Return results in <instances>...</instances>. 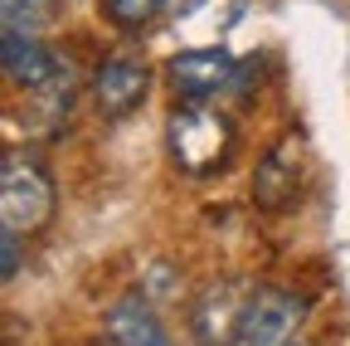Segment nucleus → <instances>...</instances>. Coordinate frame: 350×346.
<instances>
[{
    "label": "nucleus",
    "mask_w": 350,
    "mask_h": 346,
    "mask_svg": "<svg viewBox=\"0 0 350 346\" xmlns=\"http://www.w3.org/2000/svg\"><path fill=\"white\" fill-rule=\"evenodd\" d=\"M234 147H239L234 122L224 112H214L209 103H180L165 117V151L180 166V176H190V181L219 176L229 166Z\"/></svg>",
    "instance_id": "f257e3e1"
},
{
    "label": "nucleus",
    "mask_w": 350,
    "mask_h": 346,
    "mask_svg": "<svg viewBox=\"0 0 350 346\" xmlns=\"http://www.w3.org/2000/svg\"><path fill=\"white\" fill-rule=\"evenodd\" d=\"M54 210H59L54 176L34 156L5 151V166H0V225L29 239L54 220Z\"/></svg>",
    "instance_id": "f03ea898"
},
{
    "label": "nucleus",
    "mask_w": 350,
    "mask_h": 346,
    "mask_svg": "<svg viewBox=\"0 0 350 346\" xmlns=\"http://www.w3.org/2000/svg\"><path fill=\"white\" fill-rule=\"evenodd\" d=\"M301 317H306V302L292 288H253L234 346H292Z\"/></svg>",
    "instance_id": "7ed1b4c3"
},
{
    "label": "nucleus",
    "mask_w": 350,
    "mask_h": 346,
    "mask_svg": "<svg viewBox=\"0 0 350 346\" xmlns=\"http://www.w3.org/2000/svg\"><path fill=\"white\" fill-rule=\"evenodd\" d=\"M146 93H151V64L142 54H107L88 78V98L107 122L131 117L146 103Z\"/></svg>",
    "instance_id": "20e7f679"
},
{
    "label": "nucleus",
    "mask_w": 350,
    "mask_h": 346,
    "mask_svg": "<svg viewBox=\"0 0 350 346\" xmlns=\"http://www.w3.org/2000/svg\"><path fill=\"white\" fill-rule=\"evenodd\" d=\"M248 293L253 288L243 278H219L204 293H195V302H190V336L200 346H234L243 308H248Z\"/></svg>",
    "instance_id": "39448f33"
},
{
    "label": "nucleus",
    "mask_w": 350,
    "mask_h": 346,
    "mask_svg": "<svg viewBox=\"0 0 350 346\" xmlns=\"http://www.w3.org/2000/svg\"><path fill=\"white\" fill-rule=\"evenodd\" d=\"M165 78L180 103H209L239 78V59L229 49H180L165 64Z\"/></svg>",
    "instance_id": "423d86ee"
},
{
    "label": "nucleus",
    "mask_w": 350,
    "mask_h": 346,
    "mask_svg": "<svg viewBox=\"0 0 350 346\" xmlns=\"http://www.w3.org/2000/svg\"><path fill=\"white\" fill-rule=\"evenodd\" d=\"M301 195V151L297 137H282L268 156L258 161V176H253V205L258 210H287Z\"/></svg>",
    "instance_id": "0eeeda50"
},
{
    "label": "nucleus",
    "mask_w": 350,
    "mask_h": 346,
    "mask_svg": "<svg viewBox=\"0 0 350 346\" xmlns=\"http://www.w3.org/2000/svg\"><path fill=\"white\" fill-rule=\"evenodd\" d=\"M0 64H5V78L25 93H44L59 78V54L44 45L39 34H15L5 29V45H0Z\"/></svg>",
    "instance_id": "6e6552de"
},
{
    "label": "nucleus",
    "mask_w": 350,
    "mask_h": 346,
    "mask_svg": "<svg viewBox=\"0 0 350 346\" xmlns=\"http://www.w3.org/2000/svg\"><path fill=\"white\" fill-rule=\"evenodd\" d=\"M103 327H107L103 336L117 341V346H175L170 332H165V322L156 317V308L142 293H126L122 302H112Z\"/></svg>",
    "instance_id": "1a4fd4ad"
},
{
    "label": "nucleus",
    "mask_w": 350,
    "mask_h": 346,
    "mask_svg": "<svg viewBox=\"0 0 350 346\" xmlns=\"http://www.w3.org/2000/svg\"><path fill=\"white\" fill-rule=\"evenodd\" d=\"M98 5H103V20L117 29H146L165 0H98Z\"/></svg>",
    "instance_id": "9d476101"
},
{
    "label": "nucleus",
    "mask_w": 350,
    "mask_h": 346,
    "mask_svg": "<svg viewBox=\"0 0 350 346\" xmlns=\"http://www.w3.org/2000/svg\"><path fill=\"white\" fill-rule=\"evenodd\" d=\"M54 0H5V29L15 34H34V20L49 10Z\"/></svg>",
    "instance_id": "9b49d317"
},
{
    "label": "nucleus",
    "mask_w": 350,
    "mask_h": 346,
    "mask_svg": "<svg viewBox=\"0 0 350 346\" xmlns=\"http://www.w3.org/2000/svg\"><path fill=\"white\" fill-rule=\"evenodd\" d=\"M20 239H25V234L5 230V278H15V269H20Z\"/></svg>",
    "instance_id": "f8f14e48"
},
{
    "label": "nucleus",
    "mask_w": 350,
    "mask_h": 346,
    "mask_svg": "<svg viewBox=\"0 0 350 346\" xmlns=\"http://www.w3.org/2000/svg\"><path fill=\"white\" fill-rule=\"evenodd\" d=\"M103 346H117V341H107V336H103Z\"/></svg>",
    "instance_id": "ddd939ff"
}]
</instances>
